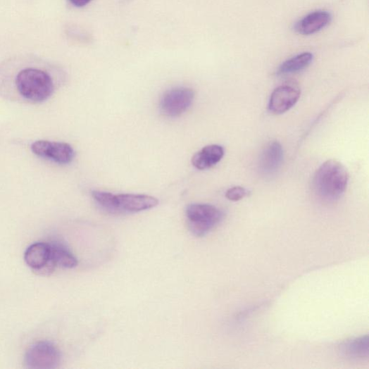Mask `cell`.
I'll return each instance as SVG.
<instances>
[{
	"instance_id": "6da1fadb",
	"label": "cell",
	"mask_w": 369,
	"mask_h": 369,
	"mask_svg": "<svg viewBox=\"0 0 369 369\" xmlns=\"http://www.w3.org/2000/svg\"><path fill=\"white\" fill-rule=\"evenodd\" d=\"M349 182V173L340 162L330 160L316 171L313 178V189L323 201L332 202L345 193Z\"/></svg>"
},
{
	"instance_id": "7a4b0ae2",
	"label": "cell",
	"mask_w": 369,
	"mask_h": 369,
	"mask_svg": "<svg viewBox=\"0 0 369 369\" xmlns=\"http://www.w3.org/2000/svg\"><path fill=\"white\" fill-rule=\"evenodd\" d=\"M15 84L20 96L36 103L48 100L54 90L51 75L35 66H26L20 70L15 76Z\"/></svg>"
},
{
	"instance_id": "3957f363",
	"label": "cell",
	"mask_w": 369,
	"mask_h": 369,
	"mask_svg": "<svg viewBox=\"0 0 369 369\" xmlns=\"http://www.w3.org/2000/svg\"><path fill=\"white\" fill-rule=\"evenodd\" d=\"M224 213L210 204H193L187 208V218L190 231L196 237H204L223 220Z\"/></svg>"
},
{
	"instance_id": "277c9868",
	"label": "cell",
	"mask_w": 369,
	"mask_h": 369,
	"mask_svg": "<svg viewBox=\"0 0 369 369\" xmlns=\"http://www.w3.org/2000/svg\"><path fill=\"white\" fill-rule=\"evenodd\" d=\"M61 359L57 348L51 343L39 342L30 347L25 356V364L28 368H56Z\"/></svg>"
},
{
	"instance_id": "5b68a950",
	"label": "cell",
	"mask_w": 369,
	"mask_h": 369,
	"mask_svg": "<svg viewBox=\"0 0 369 369\" xmlns=\"http://www.w3.org/2000/svg\"><path fill=\"white\" fill-rule=\"evenodd\" d=\"M194 92L188 87H176L165 92L161 101L162 113L177 117L186 112L194 100Z\"/></svg>"
},
{
	"instance_id": "8992f818",
	"label": "cell",
	"mask_w": 369,
	"mask_h": 369,
	"mask_svg": "<svg viewBox=\"0 0 369 369\" xmlns=\"http://www.w3.org/2000/svg\"><path fill=\"white\" fill-rule=\"evenodd\" d=\"M24 260L27 265L39 275H50L56 268L51 260V246L45 242L29 246L25 252Z\"/></svg>"
},
{
	"instance_id": "52a82bcc",
	"label": "cell",
	"mask_w": 369,
	"mask_h": 369,
	"mask_svg": "<svg viewBox=\"0 0 369 369\" xmlns=\"http://www.w3.org/2000/svg\"><path fill=\"white\" fill-rule=\"evenodd\" d=\"M32 150L38 157L61 165L70 163L75 155L72 146L65 142L39 140L33 143Z\"/></svg>"
},
{
	"instance_id": "ba28073f",
	"label": "cell",
	"mask_w": 369,
	"mask_h": 369,
	"mask_svg": "<svg viewBox=\"0 0 369 369\" xmlns=\"http://www.w3.org/2000/svg\"><path fill=\"white\" fill-rule=\"evenodd\" d=\"M300 95V89L294 86H280L272 92L268 108L270 112L275 114L284 113L296 105Z\"/></svg>"
},
{
	"instance_id": "9c48e42d",
	"label": "cell",
	"mask_w": 369,
	"mask_h": 369,
	"mask_svg": "<svg viewBox=\"0 0 369 369\" xmlns=\"http://www.w3.org/2000/svg\"><path fill=\"white\" fill-rule=\"evenodd\" d=\"M158 199L140 194L115 195V213H137L158 205Z\"/></svg>"
},
{
	"instance_id": "30bf717a",
	"label": "cell",
	"mask_w": 369,
	"mask_h": 369,
	"mask_svg": "<svg viewBox=\"0 0 369 369\" xmlns=\"http://www.w3.org/2000/svg\"><path fill=\"white\" fill-rule=\"evenodd\" d=\"M284 161V149L278 142L269 144L263 151L259 161V170L262 175L271 176L276 173Z\"/></svg>"
},
{
	"instance_id": "8fae6325",
	"label": "cell",
	"mask_w": 369,
	"mask_h": 369,
	"mask_svg": "<svg viewBox=\"0 0 369 369\" xmlns=\"http://www.w3.org/2000/svg\"><path fill=\"white\" fill-rule=\"evenodd\" d=\"M331 14L319 11L307 15L295 25L296 32L301 35H312L326 27L331 21Z\"/></svg>"
},
{
	"instance_id": "7c38bea8",
	"label": "cell",
	"mask_w": 369,
	"mask_h": 369,
	"mask_svg": "<svg viewBox=\"0 0 369 369\" xmlns=\"http://www.w3.org/2000/svg\"><path fill=\"white\" fill-rule=\"evenodd\" d=\"M225 156L224 148L218 144L208 145L195 154L192 165L198 170H204L216 165Z\"/></svg>"
},
{
	"instance_id": "4fadbf2b",
	"label": "cell",
	"mask_w": 369,
	"mask_h": 369,
	"mask_svg": "<svg viewBox=\"0 0 369 369\" xmlns=\"http://www.w3.org/2000/svg\"><path fill=\"white\" fill-rule=\"evenodd\" d=\"M368 336L364 335L353 338L343 343L341 352L347 358L352 359H365L368 358Z\"/></svg>"
},
{
	"instance_id": "5bb4252c",
	"label": "cell",
	"mask_w": 369,
	"mask_h": 369,
	"mask_svg": "<svg viewBox=\"0 0 369 369\" xmlns=\"http://www.w3.org/2000/svg\"><path fill=\"white\" fill-rule=\"evenodd\" d=\"M313 60V54L305 52L287 60L278 70L279 75H288L303 70L308 67Z\"/></svg>"
},
{
	"instance_id": "9a60e30c",
	"label": "cell",
	"mask_w": 369,
	"mask_h": 369,
	"mask_svg": "<svg viewBox=\"0 0 369 369\" xmlns=\"http://www.w3.org/2000/svg\"><path fill=\"white\" fill-rule=\"evenodd\" d=\"M51 246V260L56 265L64 268H73L78 264L77 258L63 245L53 244Z\"/></svg>"
},
{
	"instance_id": "2e32d148",
	"label": "cell",
	"mask_w": 369,
	"mask_h": 369,
	"mask_svg": "<svg viewBox=\"0 0 369 369\" xmlns=\"http://www.w3.org/2000/svg\"><path fill=\"white\" fill-rule=\"evenodd\" d=\"M92 198L107 211L115 213V194L108 192L94 191L92 192Z\"/></svg>"
},
{
	"instance_id": "e0dca14e",
	"label": "cell",
	"mask_w": 369,
	"mask_h": 369,
	"mask_svg": "<svg viewBox=\"0 0 369 369\" xmlns=\"http://www.w3.org/2000/svg\"><path fill=\"white\" fill-rule=\"evenodd\" d=\"M248 194V191L241 187H234L226 192V198L232 201H239Z\"/></svg>"
},
{
	"instance_id": "ac0fdd59",
	"label": "cell",
	"mask_w": 369,
	"mask_h": 369,
	"mask_svg": "<svg viewBox=\"0 0 369 369\" xmlns=\"http://www.w3.org/2000/svg\"><path fill=\"white\" fill-rule=\"evenodd\" d=\"M69 1L76 8H82L91 3L92 0H69Z\"/></svg>"
}]
</instances>
